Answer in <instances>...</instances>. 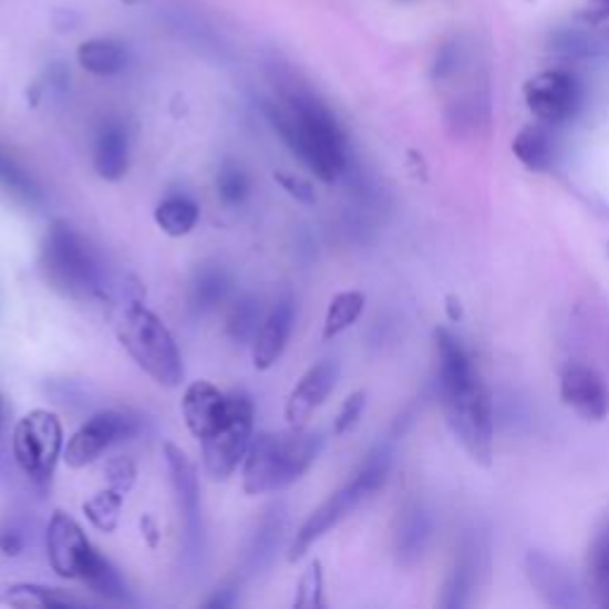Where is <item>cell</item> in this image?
<instances>
[{
  "mask_svg": "<svg viewBox=\"0 0 609 609\" xmlns=\"http://www.w3.org/2000/svg\"><path fill=\"white\" fill-rule=\"evenodd\" d=\"M0 429H3V398H0Z\"/></svg>",
  "mask_w": 609,
  "mask_h": 609,
  "instance_id": "41",
  "label": "cell"
},
{
  "mask_svg": "<svg viewBox=\"0 0 609 609\" xmlns=\"http://www.w3.org/2000/svg\"><path fill=\"white\" fill-rule=\"evenodd\" d=\"M431 536H434V517H431L429 507L420 500L410 503L398 522L395 545L400 559H403L405 565L416 562V559L426 553Z\"/></svg>",
  "mask_w": 609,
  "mask_h": 609,
  "instance_id": "19",
  "label": "cell"
},
{
  "mask_svg": "<svg viewBox=\"0 0 609 609\" xmlns=\"http://www.w3.org/2000/svg\"><path fill=\"white\" fill-rule=\"evenodd\" d=\"M198 219H200L198 205L186 196H169L167 200H163L155 207V224L163 229V234L172 238H182L194 231Z\"/></svg>",
  "mask_w": 609,
  "mask_h": 609,
  "instance_id": "26",
  "label": "cell"
},
{
  "mask_svg": "<svg viewBox=\"0 0 609 609\" xmlns=\"http://www.w3.org/2000/svg\"><path fill=\"white\" fill-rule=\"evenodd\" d=\"M234 602V598L229 596V590H221V592H217V596L213 598V600H207V607H229Z\"/></svg>",
  "mask_w": 609,
  "mask_h": 609,
  "instance_id": "40",
  "label": "cell"
},
{
  "mask_svg": "<svg viewBox=\"0 0 609 609\" xmlns=\"http://www.w3.org/2000/svg\"><path fill=\"white\" fill-rule=\"evenodd\" d=\"M588 569H590V586L596 590L600 605L609 607V519L602 524L596 538H592Z\"/></svg>",
  "mask_w": 609,
  "mask_h": 609,
  "instance_id": "29",
  "label": "cell"
},
{
  "mask_svg": "<svg viewBox=\"0 0 609 609\" xmlns=\"http://www.w3.org/2000/svg\"><path fill=\"white\" fill-rule=\"evenodd\" d=\"M322 588H324L322 565L312 562L298 584V596L293 600V607H319L322 605Z\"/></svg>",
  "mask_w": 609,
  "mask_h": 609,
  "instance_id": "33",
  "label": "cell"
},
{
  "mask_svg": "<svg viewBox=\"0 0 609 609\" xmlns=\"http://www.w3.org/2000/svg\"><path fill=\"white\" fill-rule=\"evenodd\" d=\"M364 302L367 298L360 291H343L339 296H333L324 317V341L336 339V336L355 324L360 314L364 312Z\"/></svg>",
  "mask_w": 609,
  "mask_h": 609,
  "instance_id": "27",
  "label": "cell"
},
{
  "mask_svg": "<svg viewBox=\"0 0 609 609\" xmlns=\"http://www.w3.org/2000/svg\"><path fill=\"white\" fill-rule=\"evenodd\" d=\"M267 117L300 163L331 184L348 167V138L333 112L308 89L288 86L267 105Z\"/></svg>",
  "mask_w": 609,
  "mask_h": 609,
  "instance_id": "2",
  "label": "cell"
},
{
  "mask_svg": "<svg viewBox=\"0 0 609 609\" xmlns=\"http://www.w3.org/2000/svg\"><path fill=\"white\" fill-rule=\"evenodd\" d=\"M107 481H110V488H115L120 493H130V488L134 486V481H136V467H134V462L132 460H126V457H115V460H110L107 462Z\"/></svg>",
  "mask_w": 609,
  "mask_h": 609,
  "instance_id": "36",
  "label": "cell"
},
{
  "mask_svg": "<svg viewBox=\"0 0 609 609\" xmlns=\"http://www.w3.org/2000/svg\"><path fill=\"white\" fill-rule=\"evenodd\" d=\"M45 550L48 562H51L58 576H62V579H79V571H82L93 545L86 538L84 528L65 512L58 509L51 517V524H48Z\"/></svg>",
  "mask_w": 609,
  "mask_h": 609,
  "instance_id": "12",
  "label": "cell"
},
{
  "mask_svg": "<svg viewBox=\"0 0 609 609\" xmlns=\"http://www.w3.org/2000/svg\"><path fill=\"white\" fill-rule=\"evenodd\" d=\"M79 65L99 76H115L126 68V48L112 39H91L79 45Z\"/></svg>",
  "mask_w": 609,
  "mask_h": 609,
  "instance_id": "24",
  "label": "cell"
},
{
  "mask_svg": "<svg viewBox=\"0 0 609 609\" xmlns=\"http://www.w3.org/2000/svg\"><path fill=\"white\" fill-rule=\"evenodd\" d=\"M93 167L105 182L124 179L126 169H130V143H126V134L120 124H105L95 138Z\"/></svg>",
  "mask_w": 609,
  "mask_h": 609,
  "instance_id": "20",
  "label": "cell"
},
{
  "mask_svg": "<svg viewBox=\"0 0 609 609\" xmlns=\"http://www.w3.org/2000/svg\"><path fill=\"white\" fill-rule=\"evenodd\" d=\"M512 153H515V157L526 169L538 174L550 172L555 167L557 146L548 124H526L515 136V141H512Z\"/></svg>",
  "mask_w": 609,
  "mask_h": 609,
  "instance_id": "21",
  "label": "cell"
},
{
  "mask_svg": "<svg viewBox=\"0 0 609 609\" xmlns=\"http://www.w3.org/2000/svg\"><path fill=\"white\" fill-rule=\"evenodd\" d=\"M39 267L45 283L65 298L86 300L101 288V269L86 238L79 234L68 219H55L48 227Z\"/></svg>",
  "mask_w": 609,
  "mask_h": 609,
  "instance_id": "4",
  "label": "cell"
},
{
  "mask_svg": "<svg viewBox=\"0 0 609 609\" xmlns=\"http://www.w3.org/2000/svg\"><path fill=\"white\" fill-rule=\"evenodd\" d=\"M581 82L567 70H545L524 84V101L534 117L548 126L569 122L581 107Z\"/></svg>",
  "mask_w": 609,
  "mask_h": 609,
  "instance_id": "10",
  "label": "cell"
},
{
  "mask_svg": "<svg viewBox=\"0 0 609 609\" xmlns=\"http://www.w3.org/2000/svg\"><path fill=\"white\" fill-rule=\"evenodd\" d=\"M339 372L341 370L336 360H322L310 367L286 400V422L291 426H304V422L310 420V414L319 405H324V400L333 393L336 381H339Z\"/></svg>",
  "mask_w": 609,
  "mask_h": 609,
  "instance_id": "16",
  "label": "cell"
},
{
  "mask_svg": "<svg viewBox=\"0 0 609 609\" xmlns=\"http://www.w3.org/2000/svg\"><path fill=\"white\" fill-rule=\"evenodd\" d=\"M231 291V275L217 262L200 265L190 281V308L198 312H207L217 308Z\"/></svg>",
  "mask_w": 609,
  "mask_h": 609,
  "instance_id": "22",
  "label": "cell"
},
{
  "mask_svg": "<svg viewBox=\"0 0 609 609\" xmlns=\"http://www.w3.org/2000/svg\"><path fill=\"white\" fill-rule=\"evenodd\" d=\"M122 505H124V493H120L115 488H107V491L95 493L91 500L84 503V515L95 528H99V531L112 534L120 524Z\"/></svg>",
  "mask_w": 609,
  "mask_h": 609,
  "instance_id": "30",
  "label": "cell"
},
{
  "mask_svg": "<svg viewBox=\"0 0 609 609\" xmlns=\"http://www.w3.org/2000/svg\"><path fill=\"white\" fill-rule=\"evenodd\" d=\"M182 410L190 434L203 441L229 420L231 395L221 393L210 381H194L184 393Z\"/></svg>",
  "mask_w": 609,
  "mask_h": 609,
  "instance_id": "15",
  "label": "cell"
},
{
  "mask_svg": "<svg viewBox=\"0 0 609 609\" xmlns=\"http://www.w3.org/2000/svg\"><path fill=\"white\" fill-rule=\"evenodd\" d=\"M141 528H143V536H146V540H148L151 548H157L159 536H157V526H155L153 517H143V519H141Z\"/></svg>",
  "mask_w": 609,
  "mask_h": 609,
  "instance_id": "39",
  "label": "cell"
},
{
  "mask_svg": "<svg viewBox=\"0 0 609 609\" xmlns=\"http://www.w3.org/2000/svg\"><path fill=\"white\" fill-rule=\"evenodd\" d=\"M24 548V540L20 534H14V531H3L0 534V550H3L6 555L14 557V555H20Z\"/></svg>",
  "mask_w": 609,
  "mask_h": 609,
  "instance_id": "38",
  "label": "cell"
},
{
  "mask_svg": "<svg viewBox=\"0 0 609 609\" xmlns=\"http://www.w3.org/2000/svg\"><path fill=\"white\" fill-rule=\"evenodd\" d=\"M0 188H3L12 198L29 205L41 203L43 198L39 184L31 179L29 172H24L18 163H14L3 148H0Z\"/></svg>",
  "mask_w": 609,
  "mask_h": 609,
  "instance_id": "28",
  "label": "cell"
},
{
  "mask_svg": "<svg viewBox=\"0 0 609 609\" xmlns=\"http://www.w3.org/2000/svg\"><path fill=\"white\" fill-rule=\"evenodd\" d=\"M117 336L132 360L146 372L155 383L176 389L184 379L182 352L174 343V336L163 319L151 312L146 304L132 302L122 312Z\"/></svg>",
  "mask_w": 609,
  "mask_h": 609,
  "instance_id": "5",
  "label": "cell"
},
{
  "mask_svg": "<svg viewBox=\"0 0 609 609\" xmlns=\"http://www.w3.org/2000/svg\"><path fill=\"white\" fill-rule=\"evenodd\" d=\"M581 18L590 24H598L609 18V0H588V10L581 14Z\"/></svg>",
  "mask_w": 609,
  "mask_h": 609,
  "instance_id": "37",
  "label": "cell"
},
{
  "mask_svg": "<svg viewBox=\"0 0 609 609\" xmlns=\"http://www.w3.org/2000/svg\"><path fill=\"white\" fill-rule=\"evenodd\" d=\"M255 407L244 393H231V414L215 434L200 441L205 472L213 478H229L240 462H244L252 441Z\"/></svg>",
  "mask_w": 609,
  "mask_h": 609,
  "instance_id": "8",
  "label": "cell"
},
{
  "mask_svg": "<svg viewBox=\"0 0 609 609\" xmlns=\"http://www.w3.org/2000/svg\"><path fill=\"white\" fill-rule=\"evenodd\" d=\"M319 451H322V436L302 431V426L277 431V434L262 431L252 436L244 457V491L248 495H260L296 484L312 467Z\"/></svg>",
  "mask_w": 609,
  "mask_h": 609,
  "instance_id": "3",
  "label": "cell"
},
{
  "mask_svg": "<svg viewBox=\"0 0 609 609\" xmlns=\"http://www.w3.org/2000/svg\"><path fill=\"white\" fill-rule=\"evenodd\" d=\"M391 464H393L391 447L376 445L362 462L358 474L352 476L341 491H336L327 503L319 505L308 519H304V524L298 528V534L291 543V550H288V559H291V562H298V559L310 550V545L314 540L329 534L333 526H339L364 498H370L372 493H376L383 484H386Z\"/></svg>",
  "mask_w": 609,
  "mask_h": 609,
  "instance_id": "6",
  "label": "cell"
},
{
  "mask_svg": "<svg viewBox=\"0 0 609 609\" xmlns=\"http://www.w3.org/2000/svg\"><path fill=\"white\" fill-rule=\"evenodd\" d=\"M524 574L545 605L557 609H574L586 605L579 586H576L569 571L559 565L555 557L545 555L540 550L526 553Z\"/></svg>",
  "mask_w": 609,
  "mask_h": 609,
  "instance_id": "13",
  "label": "cell"
},
{
  "mask_svg": "<svg viewBox=\"0 0 609 609\" xmlns=\"http://www.w3.org/2000/svg\"><path fill=\"white\" fill-rule=\"evenodd\" d=\"M491 574V536L481 524L469 526L462 536L451 574H447L441 607L464 609L474 602V592L486 584Z\"/></svg>",
  "mask_w": 609,
  "mask_h": 609,
  "instance_id": "9",
  "label": "cell"
},
{
  "mask_svg": "<svg viewBox=\"0 0 609 609\" xmlns=\"http://www.w3.org/2000/svg\"><path fill=\"white\" fill-rule=\"evenodd\" d=\"M0 605L10 607H82V600L72 598L60 588H48L37 584H3L0 586Z\"/></svg>",
  "mask_w": 609,
  "mask_h": 609,
  "instance_id": "23",
  "label": "cell"
},
{
  "mask_svg": "<svg viewBox=\"0 0 609 609\" xmlns=\"http://www.w3.org/2000/svg\"><path fill=\"white\" fill-rule=\"evenodd\" d=\"M79 579L107 600H115V602L126 600V586L122 581V576L95 548L89 553L82 571H79Z\"/></svg>",
  "mask_w": 609,
  "mask_h": 609,
  "instance_id": "25",
  "label": "cell"
},
{
  "mask_svg": "<svg viewBox=\"0 0 609 609\" xmlns=\"http://www.w3.org/2000/svg\"><path fill=\"white\" fill-rule=\"evenodd\" d=\"M559 398L586 422H602L609 414L605 379L586 364H567L559 374Z\"/></svg>",
  "mask_w": 609,
  "mask_h": 609,
  "instance_id": "14",
  "label": "cell"
},
{
  "mask_svg": "<svg viewBox=\"0 0 609 609\" xmlns=\"http://www.w3.org/2000/svg\"><path fill=\"white\" fill-rule=\"evenodd\" d=\"M136 434V420H132L126 412L117 410H105L93 414L86 424L79 426L76 434L68 441L65 457L68 467L82 469L86 464L99 460L112 443L122 438H130Z\"/></svg>",
  "mask_w": 609,
  "mask_h": 609,
  "instance_id": "11",
  "label": "cell"
},
{
  "mask_svg": "<svg viewBox=\"0 0 609 609\" xmlns=\"http://www.w3.org/2000/svg\"><path fill=\"white\" fill-rule=\"evenodd\" d=\"M275 182L286 190L288 196L296 198L298 203L302 205H314L317 203V194H314V186L304 179V176L296 174V172H275Z\"/></svg>",
  "mask_w": 609,
  "mask_h": 609,
  "instance_id": "34",
  "label": "cell"
},
{
  "mask_svg": "<svg viewBox=\"0 0 609 609\" xmlns=\"http://www.w3.org/2000/svg\"><path fill=\"white\" fill-rule=\"evenodd\" d=\"M438 352V386L447 426L467 451V455L491 467L493 462V405L472 355L455 333L447 329L436 331Z\"/></svg>",
  "mask_w": 609,
  "mask_h": 609,
  "instance_id": "1",
  "label": "cell"
},
{
  "mask_svg": "<svg viewBox=\"0 0 609 609\" xmlns=\"http://www.w3.org/2000/svg\"><path fill=\"white\" fill-rule=\"evenodd\" d=\"M262 322L265 319H262L260 300L246 296L231 308L227 319V333L234 341H255V336H258Z\"/></svg>",
  "mask_w": 609,
  "mask_h": 609,
  "instance_id": "31",
  "label": "cell"
},
{
  "mask_svg": "<svg viewBox=\"0 0 609 609\" xmlns=\"http://www.w3.org/2000/svg\"><path fill=\"white\" fill-rule=\"evenodd\" d=\"M364 405H367V393L364 391L350 393L343 400V407H341L339 416H336V422H333V436H343L345 431H350L352 426H355L360 422L362 412H364Z\"/></svg>",
  "mask_w": 609,
  "mask_h": 609,
  "instance_id": "35",
  "label": "cell"
},
{
  "mask_svg": "<svg viewBox=\"0 0 609 609\" xmlns=\"http://www.w3.org/2000/svg\"><path fill=\"white\" fill-rule=\"evenodd\" d=\"M248 190H250V182H248V174L244 172V167L227 159V163H224L217 172V196L221 198V203L224 205L244 203Z\"/></svg>",
  "mask_w": 609,
  "mask_h": 609,
  "instance_id": "32",
  "label": "cell"
},
{
  "mask_svg": "<svg viewBox=\"0 0 609 609\" xmlns=\"http://www.w3.org/2000/svg\"><path fill=\"white\" fill-rule=\"evenodd\" d=\"M293 319H296V302L291 296H283L277 300L275 310H271L265 322L255 336V345H252V362L260 372L271 370L283 355L288 336L293 331Z\"/></svg>",
  "mask_w": 609,
  "mask_h": 609,
  "instance_id": "18",
  "label": "cell"
},
{
  "mask_svg": "<svg viewBox=\"0 0 609 609\" xmlns=\"http://www.w3.org/2000/svg\"><path fill=\"white\" fill-rule=\"evenodd\" d=\"M62 445H65V434L58 414L51 410H31L12 431L14 462L39 488L51 486Z\"/></svg>",
  "mask_w": 609,
  "mask_h": 609,
  "instance_id": "7",
  "label": "cell"
},
{
  "mask_svg": "<svg viewBox=\"0 0 609 609\" xmlns=\"http://www.w3.org/2000/svg\"><path fill=\"white\" fill-rule=\"evenodd\" d=\"M165 460L172 474V486L176 493V500H179L188 543H196L200 534V484H198V472L194 462L182 451L179 445L167 443L165 445Z\"/></svg>",
  "mask_w": 609,
  "mask_h": 609,
  "instance_id": "17",
  "label": "cell"
}]
</instances>
